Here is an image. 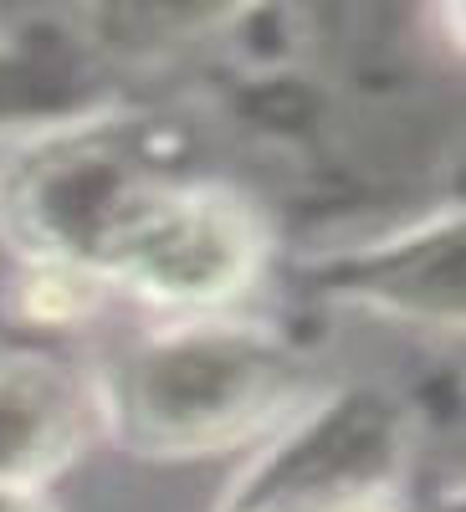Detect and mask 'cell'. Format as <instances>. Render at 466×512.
Returning <instances> with one entry per match:
<instances>
[{
    "instance_id": "1",
    "label": "cell",
    "mask_w": 466,
    "mask_h": 512,
    "mask_svg": "<svg viewBox=\"0 0 466 512\" xmlns=\"http://www.w3.org/2000/svg\"><path fill=\"white\" fill-rule=\"evenodd\" d=\"M118 267L164 297H216L246 267V236L216 205L144 200L113 236Z\"/></svg>"
},
{
    "instance_id": "2",
    "label": "cell",
    "mask_w": 466,
    "mask_h": 512,
    "mask_svg": "<svg viewBox=\"0 0 466 512\" xmlns=\"http://www.w3.org/2000/svg\"><path fill=\"white\" fill-rule=\"evenodd\" d=\"M72 431V384L52 364L0 359V487L52 472L72 446Z\"/></svg>"
},
{
    "instance_id": "3",
    "label": "cell",
    "mask_w": 466,
    "mask_h": 512,
    "mask_svg": "<svg viewBox=\"0 0 466 512\" xmlns=\"http://www.w3.org/2000/svg\"><path fill=\"white\" fill-rule=\"evenodd\" d=\"M0 512H36V507H31L16 487H0Z\"/></svg>"
},
{
    "instance_id": "4",
    "label": "cell",
    "mask_w": 466,
    "mask_h": 512,
    "mask_svg": "<svg viewBox=\"0 0 466 512\" xmlns=\"http://www.w3.org/2000/svg\"><path fill=\"white\" fill-rule=\"evenodd\" d=\"M333 512H374V507H364V502H349V507H333Z\"/></svg>"
}]
</instances>
